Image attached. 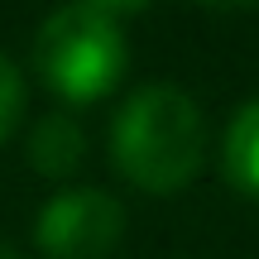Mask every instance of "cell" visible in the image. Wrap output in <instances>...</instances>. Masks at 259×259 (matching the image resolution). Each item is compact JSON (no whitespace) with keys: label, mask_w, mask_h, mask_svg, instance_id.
<instances>
[{"label":"cell","mask_w":259,"mask_h":259,"mask_svg":"<svg viewBox=\"0 0 259 259\" xmlns=\"http://www.w3.org/2000/svg\"><path fill=\"white\" fill-rule=\"evenodd\" d=\"M125 235V206L101 187H63L34 221V240L48 259H101Z\"/></svg>","instance_id":"obj_3"},{"label":"cell","mask_w":259,"mask_h":259,"mask_svg":"<svg viewBox=\"0 0 259 259\" xmlns=\"http://www.w3.org/2000/svg\"><path fill=\"white\" fill-rule=\"evenodd\" d=\"M24 120V77L10 58H0V144L19 130Z\"/></svg>","instance_id":"obj_6"},{"label":"cell","mask_w":259,"mask_h":259,"mask_svg":"<svg viewBox=\"0 0 259 259\" xmlns=\"http://www.w3.org/2000/svg\"><path fill=\"white\" fill-rule=\"evenodd\" d=\"M206 5H216V10H240V5H259V0H206Z\"/></svg>","instance_id":"obj_8"},{"label":"cell","mask_w":259,"mask_h":259,"mask_svg":"<svg viewBox=\"0 0 259 259\" xmlns=\"http://www.w3.org/2000/svg\"><path fill=\"white\" fill-rule=\"evenodd\" d=\"M111 163L149 197L183 192L206 163V115L183 87L144 82L111 120Z\"/></svg>","instance_id":"obj_1"},{"label":"cell","mask_w":259,"mask_h":259,"mask_svg":"<svg viewBox=\"0 0 259 259\" xmlns=\"http://www.w3.org/2000/svg\"><path fill=\"white\" fill-rule=\"evenodd\" d=\"M0 259H19V250H15V245H5V240H0Z\"/></svg>","instance_id":"obj_9"},{"label":"cell","mask_w":259,"mask_h":259,"mask_svg":"<svg viewBox=\"0 0 259 259\" xmlns=\"http://www.w3.org/2000/svg\"><path fill=\"white\" fill-rule=\"evenodd\" d=\"M87 158V135L77 120L67 115H48V120L34 125L29 135V163L38 168L44 178H72Z\"/></svg>","instance_id":"obj_5"},{"label":"cell","mask_w":259,"mask_h":259,"mask_svg":"<svg viewBox=\"0 0 259 259\" xmlns=\"http://www.w3.org/2000/svg\"><path fill=\"white\" fill-rule=\"evenodd\" d=\"M221 173L231 178L235 192L259 202V96L245 101L231 115V125H226V135H221Z\"/></svg>","instance_id":"obj_4"},{"label":"cell","mask_w":259,"mask_h":259,"mask_svg":"<svg viewBox=\"0 0 259 259\" xmlns=\"http://www.w3.org/2000/svg\"><path fill=\"white\" fill-rule=\"evenodd\" d=\"M82 5H92V10H101V15L120 19V15H135V10H144L149 0H82Z\"/></svg>","instance_id":"obj_7"},{"label":"cell","mask_w":259,"mask_h":259,"mask_svg":"<svg viewBox=\"0 0 259 259\" xmlns=\"http://www.w3.org/2000/svg\"><path fill=\"white\" fill-rule=\"evenodd\" d=\"M34 67L48 82V92H58L63 101H77V106L101 101L106 92L120 87L130 67L120 19L101 15L82 0L58 5L34 34Z\"/></svg>","instance_id":"obj_2"}]
</instances>
